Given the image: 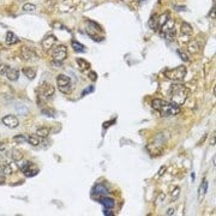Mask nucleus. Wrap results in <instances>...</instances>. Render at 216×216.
I'll return each instance as SVG.
<instances>
[{"instance_id": "nucleus-1", "label": "nucleus", "mask_w": 216, "mask_h": 216, "mask_svg": "<svg viewBox=\"0 0 216 216\" xmlns=\"http://www.w3.org/2000/svg\"><path fill=\"white\" fill-rule=\"evenodd\" d=\"M168 94H169V97H171V102L175 103L177 106H181L185 103V101H186L189 96V89L184 84L175 83L171 85Z\"/></svg>"}, {"instance_id": "nucleus-2", "label": "nucleus", "mask_w": 216, "mask_h": 216, "mask_svg": "<svg viewBox=\"0 0 216 216\" xmlns=\"http://www.w3.org/2000/svg\"><path fill=\"white\" fill-rule=\"evenodd\" d=\"M165 76L168 79H173V81H182L184 77L186 76V67L185 66H178L175 69L172 70H166L165 71Z\"/></svg>"}, {"instance_id": "nucleus-3", "label": "nucleus", "mask_w": 216, "mask_h": 216, "mask_svg": "<svg viewBox=\"0 0 216 216\" xmlns=\"http://www.w3.org/2000/svg\"><path fill=\"white\" fill-rule=\"evenodd\" d=\"M160 29H161V35L162 36L167 37L168 40H174V37H175V29H174V21H173V18L169 17L167 19V22L162 26H160Z\"/></svg>"}, {"instance_id": "nucleus-4", "label": "nucleus", "mask_w": 216, "mask_h": 216, "mask_svg": "<svg viewBox=\"0 0 216 216\" xmlns=\"http://www.w3.org/2000/svg\"><path fill=\"white\" fill-rule=\"evenodd\" d=\"M57 83H58V89L64 92V94H70L72 90V84H71V79L70 77L65 76V74H59L57 77Z\"/></svg>"}, {"instance_id": "nucleus-5", "label": "nucleus", "mask_w": 216, "mask_h": 216, "mask_svg": "<svg viewBox=\"0 0 216 216\" xmlns=\"http://www.w3.org/2000/svg\"><path fill=\"white\" fill-rule=\"evenodd\" d=\"M21 171L23 172V174L28 178H31V177H35L37 173H39V168L33 163V162H25L24 165H21L19 166Z\"/></svg>"}, {"instance_id": "nucleus-6", "label": "nucleus", "mask_w": 216, "mask_h": 216, "mask_svg": "<svg viewBox=\"0 0 216 216\" xmlns=\"http://www.w3.org/2000/svg\"><path fill=\"white\" fill-rule=\"evenodd\" d=\"M180 112V108L179 106H177L175 103L173 102H166V104L163 106V108L160 111V113L163 115V117H171V115H175Z\"/></svg>"}, {"instance_id": "nucleus-7", "label": "nucleus", "mask_w": 216, "mask_h": 216, "mask_svg": "<svg viewBox=\"0 0 216 216\" xmlns=\"http://www.w3.org/2000/svg\"><path fill=\"white\" fill-rule=\"evenodd\" d=\"M52 55H53L55 61L61 63V61H64L66 59V57H67V48L65 47L64 44H59V46H57V47L53 49Z\"/></svg>"}, {"instance_id": "nucleus-8", "label": "nucleus", "mask_w": 216, "mask_h": 216, "mask_svg": "<svg viewBox=\"0 0 216 216\" xmlns=\"http://www.w3.org/2000/svg\"><path fill=\"white\" fill-rule=\"evenodd\" d=\"M54 87L48 83V82H41L40 84V92L46 97V99H52V96L54 95Z\"/></svg>"}, {"instance_id": "nucleus-9", "label": "nucleus", "mask_w": 216, "mask_h": 216, "mask_svg": "<svg viewBox=\"0 0 216 216\" xmlns=\"http://www.w3.org/2000/svg\"><path fill=\"white\" fill-rule=\"evenodd\" d=\"M3 124H4L5 126L10 127V129H16V127L19 125V121H18V119H17L16 115L9 114V115H5V117L3 118Z\"/></svg>"}, {"instance_id": "nucleus-10", "label": "nucleus", "mask_w": 216, "mask_h": 216, "mask_svg": "<svg viewBox=\"0 0 216 216\" xmlns=\"http://www.w3.org/2000/svg\"><path fill=\"white\" fill-rule=\"evenodd\" d=\"M55 43H57V37L54 35H48V36H46L42 40V47L46 51H49V49H52L54 47Z\"/></svg>"}, {"instance_id": "nucleus-11", "label": "nucleus", "mask_w": 216, "mask_h": 216, "mask_svg": "<svg viewBox=\"0 0 216 216\" xmlns=\"http://www.w3.org/2000/svg\"><path fill=\"white\" fill-rule=\"evenodd\" d=\"M97 200L102 204L104 205V208H108V209H112L114 208L115 205V202L113 198H109V197H106V196H101V197H97Z\"/></svg>"}, {"instance_id": "nucleus-12", "label": "nucleus", "mask_w": 216, "mask_h": 216, "mask_svg": "<svg viewBox=\"0 0 216 216\" xmlns=\"http://www.w3.org/2000/svg\"><path fill=\"white\" fill-rule=\"evenodd\" d=\"M21 57H22L23 60L29 61V60H31L33 58H35V54H34V52L30 49L29 47H22V49H21Z\"/></svg>"}, {"instance_id": "nucleus-13", "label": "nucleus", "mask_w": 216, "mask_h": 216, "mask_svg": "<svg viewBox=\"0 0 216 216\" xmlns=\"http://www.w3.org/2000/svg\"><path fill=\"white\" fill-rule=\"evenodd\" d=\"M92 193H96V196H106L108 193V189L103 184H97L96 186L92 189Z\"/></svg>"}, {"instance_id": "nucleus-14", "label": "nucleus", "mask_w": 216, "mask_h": 216, "mask_svg": "<svg viewBox=\"0 0 216 216\" xmlns=\"http://www.w3.org/2000/svg\"><path fill=\"white\" fill-rule=\"evenodd\" d=\"M6 77H7V79L9 81H12V82H14V81H17L18 79V77H19V72L16 70V69H9V71H7V73L5 74Z\"/></svg>"}, {"instance_id": "nucleus-15", "label": "nucleus", "mask_w": 216, "mask_h": 216, "mask_svg": "<svg viewBox=\"0 0 216 216\" xmlns=\"http://www.w3.org/2000/svg\"><path fill=\"white\" fill-rule=\"evenodd\" d=\"M192 31H193V29H192V26H191L187 22H182V23H181V34H182V35L190 36V35L192 34Z\"/></svg>"}, {"instance_id": "nucleus-16", "label": "nucleus", "mask_w": 216, "mask_h": 216, "mask_svg": "<svg viewBox=\"0 0 216 216\" xmlns=\"http://www.w3.org/2000/svg\"><path fill=\"white\" fill-rule=\"evenodd\" d=\"M76 61H77V64H78V67L81 69V71H87V70L90 69V64L88 63L85 59H83V58H77Z\"/></svg>"}, {"instance_id": "nucleus-17", "label": "nucleus", "mask_w": 216, "mask_h": 216, "mask_svg": "<svg viewBox=\"0 0 216 216\" xmlns=\"http://www.w3.org/2000/svg\"><path fill=\"white\" fill-rule=\"evenodd\" d=\"M5 41L7 44H14L18 42V37L16 36V34L12 33V31H7L6 34V37H5Z\"/></svg>"}, {"instance_id": "nucleus-18", "label": "nucleus", "mask_w": 216, "mask_h": 216, "mask_svg": "<svg viewBox=\"0 0 216 216\" xmlns=\"http://www.w3.org/2000/svg\"><path fill=\"white\" fill-rule=\"evenodd\" d=\"M23 73L25 74V77H28L29 79H34L36 77V70L34 67H24Z\"/></svg>"}, {"instance_id": "nucleus-19", "label": "nucleus", "mask_w": 216, "mask_h": 216, "mask_svg": "<svg viewBox=\"0 0 216 216\" xmlns=\"http://www.w3.org/2000/svg\"><path fill=\"white\" fill-rule=\"evenodd\" d=\"M71 44H72V48L76 51V52H79V53H84L87 49H85V46H83L82 43L77 42L76 40H72L71 41Z\"/></svg>"}, {"instance_id": "nucleus-20", "label": "nucleus", "mask_w": 216, "mask_h": 216, "mask_svg": "<svg viewBox=\"0 0 216 216\" xmlns=\"http://www.w3.org/2000/svg\"><path fill=\"white\" fill-rule=\"evenodd\" d=\"M26 141L29 142V144H31V145H34V147H37V145H40V143H41L40 137H39L37 134H30V136L26 138Z\"/></svg>"}, {"instance_id": "nucleus-21", "label": "nucleus", "mask_w": 216, "mask_h": 216, "mask_svg": "<svg viewBox=\"0 0 216 216\" xmlns=\"http://www.w3.org/2000/svg\"><path fill=\"white\" fill-rule=\"evenodd\" d=\"M49 129L48 127H39L37 130H36V134L40 137V138H46V137H48V134H49Z\"/></svg>"}, {"instance_id": "nucleus-22", "label": "nucleus", "mask_w": 216, "mask_h": 216, "mask_svg": "<svg viewBox=\"0 0 216 216\" xmlns=\"http://www.w3.org/2000/svg\"><path fill=\"white\" fill-rule=\"evenodd\" d=\"M187 48H189V52H190V53L195 54V53L199 52V48H200V46L198 44V42H197V41H192V42H190V43H189Z\"/></svg>"}, {"instance_id": "nucleus-23", "label": "nucleus", "mask_w": 216, "mask_h": 216, "mask_svg": "<svg viewBox=\"0 0 216 216\" xmlns=\"http://www.w3.org/2000/svg\"><path fill=\"white\" fill-rule=\"evenodd\" d=\"M149 26L152 29V30H156L159 28V17L156 14H152L150 21H149Z\"/></svg>"}, {"instance_id": "nucleus-24", "label": "nucleus", "mask_w": 216, "mask_h": 216, "mask_svg": "<svg viewBox=\"0 0 216 216\" xmlns=\"http://www.w3.org/2000/svg\"><path fill=\"white\" fill-rule=\"evenodd\" d=\"M11 157H12V160H14V161H21V160L23 159V154H22L19 150L14 149V150H12Z\"/></svg>"}, {"instance_id": "nucleus-25", "label": "nucleus", "mask_w": 216, "mask_h": 216, "mask_svg": "<svg viewBox=\"0 0 216 216\" xmlns=\"http://www.w3.org/2000/svg\"><path fill=\"white\" fill-rule=\"evenodd\" d=\"M1 172H3L5 175H10V174L13 173V169H12V167H11L10 163H4L3 167H1Z\"/></svg>"}, {"instance_id": "nucleus-26", "label": "nucleus", "mask_w": 216, "mask_h": 216, "mask_svg": "<svg viewBox=\"0 0 216 216\" xmlns=\"http://www.w3.org/2000/svg\"><path fill=\"white\" fill-rule=\"evenodd\" d=\"M207 191H208V181L204 180L203 184H202V186H200V189H199V198H202L207 193Z\"/></svg>"}, {"instance_id": "nucleus-27", "label": "nucleus", "mask_w": 216, "mask_h": 216, "mask_svg": "<svg viewBox=\"0 0 216 216\" xmlns=\"http://www.w3.org/2000/svg\"><path fill=\"white\" fill-rule=\"evenodd\" d=\"M168 18H169V14H168V13H163L162 16H160V18H159V28L162 26V25L167 22Z\"/></svg>"}, {"instance_id": "nucleus-28", "label": "nucleus", "mask_w": 216, "mask_h": 216, "mask_svg": "<svg viewBox=\"0 0 216 216\" xmlns=\"http://www.w3.org/2000/svg\"><path fill=\"white\" fill-rule=\"evenodd\" d=\"M177 53H178V55L180 57V59H181V60L186 61V63H187V61H190V59H189V55H187L186 53H185L184 51H181V49H178V51H177Z\"/></svg>"}, {"instance_id": "nucleus-29", "label": "nucleus", "mask_w": 216, "mask_h": 216, "mask_svg": "<svg viewBox=\"0 0 216 216\" xmlns=\"http://www.w3.org/2000/svg\"><path fill=\"white\" fill-rule=\"evenodd\" d=\"M23 10L24 11H35L36 10V6L34 4H24L23 5Z\"/></svg>"}, {"instance_id": "nucleus-30", "label": "nucleus", "mask_w": 216, "mask_h": 216, "mask_svg": "<svg viewBox=\"0 0 216 216\" xmlns=\"http://www.w3.org/2000/svg\"><path fill=\"white\" fill-rule=\"evenodd\" d=\"M9 66L7 65H5V64H0V74L1 76H5L6 73H7V71H9Z\"/></svg>"}, {"instance_id": "nucleus-31", "label": "nucleus", "mask_w": 216, "mask_h": 216, "mask_svg": "<svg viewBox=\"0 0 216 216\" xmlns=\"http://www.w3.org/2000/svg\"><path fill=\"white\" fill-rule=\"evenodd\" d=\"M179 195H180V189L177 186V187H174V190L172 191V199L175 200V199L179 197Z\"/></svg>"}, {"instance_id": "nucleus-32", "label": "nucleus", "mask_w": 216, "mask_h": 216, "mask_svg": "<svg viewBox=\"0 0 216 216\" xmlns=\"http://www.w3.org/2000/svg\"><path fill=\"white\" fill-rule=\"evenodd\" d=\"M89 78H90V81L95 82V81L97 79V73L94 72V71H90V72H89Z\"/></svg>"}, {"instance_id": "nucleus-33", "label": "nucleus", "mask_w": 216, "mask_h": 216, "mask_svg": "<svg viewBox=\"0 0 216 216\" xmlns=\"http://www.w3.org/2000/svg\"><path fill=\"white\" fill-rule=\"evenodd\" d=\"M6 181V178H5V174L0 171V185H4Z\"/></svg>"}, {"instance_id": "nucleus-34", "label": "nucleus", "mask_w": 216, "mask_h": 216, "mask_svg": "<svg viewBox=\"0 0 216 216\" xmlns=\"http://www.w3.org/2000/svg\"><path fill=\"white\" fill-rule=\"evenodd\" d=\"M94 91V87H89L88 89H85L83 92H82V95L84 96V95H87V94H90V92H92Z\"/></svg>"}, {"instance_id": "nucleus-35", "label": "nucleus", "mask_w": 216, "mask_h": 216, "mask_svg": "<svg viewBox=\"0 0 216 216\" xmlns=\"http://www.w3.org/2000/svg\"><path fill=\"white\" fill-rule=\"evenodd\" d=\"M174 211H175V209H174V208H169V209L166 211V215H168V216L174 215Z\"/></svg>"}, {"instance_id": "nucleus-36", "label": "nucleus", "mask_w": 216, "mask_h": 216, "mask_svg": "<svg viewBox=\"0 0 216 216\" xmlns=\"http://www.w3.org/2000/svg\"><path fill=\"white\" fill-rule=\"evenodd\" d=\"M103 215H106V216H113L114 214H113V212H112L109 209H108V208H106V210L103 211Z\"/></svg>"}, {"instance_id": "nucleus-37", "label": "nucleus", "mask_w": 216, "mask_h": 216, "mask_svg": "<svg viewBox=\"0 0 216 216\" xmlns=\"http://www.w3.org/2000/svg\"><path fill=\"white\" fill-rule=\"evenodd\" d=\"M14 141H17V142H24L25 138L23 136H17V137H14Z\"/></svg>"}, {"instance_id": "nucleus-38", "label": "nucleus", "mask_w": 216, "mask_h": 216, "mask_svg": "<svg viewBox=\"0 0 216 216\" xmlns=\"http://www.w3.org/2000/svg\"><path fill=\"white\" fill-rule=\"evenodd\" d=\"M165 171H166V168H165V167H162V168H161V169H160V172H159V175H162V174H163V172H165Z\"/></svg>"}, {"instance_id": "nucleus-39", "label": "nucleus", "mask_w": 216, "mask_h": 216, "mask_svg": "<svg viewBox=\"0 0 216 216\" xmlns=\"http://www.w3.org/2000/svg\"><path fill=\"white\" fill-rule=\"evenodd\" d=\"M5 149V144L4 143H0V150H4Z\"/></svg>"}]
</instances>
